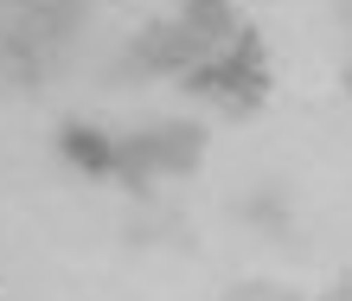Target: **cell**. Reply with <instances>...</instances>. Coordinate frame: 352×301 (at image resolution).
Masks as SVG:
<instances>
[{
    "mask_svg": "<svg viewBox=\"0 0 352 301\" xmlns=\"http://www.w3.org/2000/svg\"><path fill=\"white\" fill-rule=\"evenodd\" d=\"M218 45L205 38L199 26H186V19H167V26H148L129 45L122 58V77H167V71H192L199 58H212Z\"/></svg>",
    "mask_w": 352,
    "mask_h": 301,
    "instance_id": "3",
    "label": "cell"
},
{
    "mask_svg": "<svg viewBox=\"0 0 352 301\" xmlns=\"http://www.w3.org/2000/svg\"><path fill=\"white\" fill-rule=\"evenodd\" d=\"M199 154H205L199 122H160V129H141V135H122L116 142V179L148 192V179H160V173H192Z\"/></svg>",
    "mask_w": 352,
    "mask_h": 301,
    "instance_id": "2",
    "label": "cell"
},
{
    "mask_svg": "<svg viewBox=\"0 0 352 301\" xmlns=\"http://www.w3.org/2000/svg\"><path fill=\"white\" fill-rule=\"evenodd\" d=\"M186 77V90H199V96H224L231 109H256L263 96H269V52H263V32H231L224 38V52L218 58H199L192 71H179Z\"/></svg>",
    "mask_w": 352,
    "mask_h": 301,
    "instance_id": "1",
    "label": "cell"
},
{
    "mask_svg": "<svg viewBox=\"0 0 352 301\" xmlns=\"http://www.w3.org/2000/svg\"><path fill=\"white\" fill-rule=\"evenodd\" d=\"M58 154H65L77 173L116 179V135H102V129H90V122H65V135H58Z\"/></svg>",
    "mask_w": 352,
    "mask_h": 301,
    "instance_id": "4",
    "label": "cell"
},
{
    "mask_svg": "<svg viewBox=\"0 0 352 301\" xmlns=\"http://www.w3.org/2000/svg\"><path fill=\"white\" fill-rule=\"evenodd\" d=\"M186 26H199L205 38H212V45H224V38L237 32V19H231V0H186Z\"/></svg>",
    "mask_w": 352,
    "mask_h": 301,
    "instance_id": "5",
    "label": "cell"
},
{
    "mask_svg": "<svg viewBox=\"0 0 352 301\" xmlns=\"http://www.w3.org/2000/svg\"><path fill=\"white\" fill-rule=\"evenodd\" d=\"M243 218H256V225H269V231H288V218L276 212V199H250V205H243Z\"/></svg>",
    "mask_w": 352,
    "mask_h": 301,
    "instance_id": "6",
    "label": "cell"
}]
</instances>
